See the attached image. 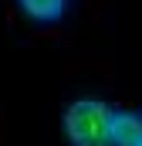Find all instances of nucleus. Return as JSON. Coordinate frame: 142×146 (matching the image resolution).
Wrapping results in <instances>:
<instances>
[{
  "label": "nucleus",
  "instance_id": "nucleus-1",
  "mask_svg": "<svg viewBox=\"0 0 142 146\" xmlns=\"http://www.w3.org/2000/svg\"><path fill=\"white\" fill-rule=\"evenodd\" d=\"M112 115L105 99L85 95L64 109V136L71 146H112Z\"/></svg>",
  "mask_w": 142,
  "mask_h": 146
},
{
  "label": "nucleus",
  "instance_id": "nucleus-2",
  "mask_svg": "<svg viewBox=\"0 0 142 146\" xmlns=\"http://www.w3.org/2000/svg\"><path fill=\"white\" fill-rule=\"evenodd\" d=\"M142 143V112L118 109L112 115V146H139Z\"/></svg>",
  "mask_w": 142,
  "mask_h": 146
},
{
  "label": "nucleus",
  "instance_id": "nucleus-3",
  "mask_svg": "<svg viewBox=\"0 0 142 146\" xmlns=\"http://www.w3.org/2000/svg\"><path fill=\"white\" fill-rule=\"evenodd\" d=\"M20 7L34 21H58L68 10V0H20Z\"/></svg>",
  "mask_w": 142,
  "mask_h": 146
},
{
  "label": "nucleus",
  "instance_id": "nucleus-4",
  "mask_svg": "<svg viewBox=\"0 0 142 146\" xmlns=\"http://www.w3.org/2000/svg\"><path fill=\"white\" fill-rule=\"evenodd\" d=\"M139 146H142V143H139Z\"/></svg>",
  "mask_w": 142,
  "mask_h": 146
}]
</instances>
